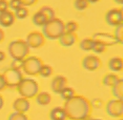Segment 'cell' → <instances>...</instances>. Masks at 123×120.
<instances>
[{
  "mask_svg": "<svg viewBox=\"0 0 123 120\" xmlns=\"http://www.w3.org/2000/svg\"><path fill=\"white\" fill-rule=\"evenodd\" d=\"M114 1L116 2V3L119 4V5H122L123 4V0H114Z\"/></svg>",
  "mask_w": 123,
  "mask_h": 120,
  "instance_id": "7bdbcfd3",
  "label": "cell"
},
{
  "mask_svg": "<svg viewBox=\"0 0 123 120\" xmlns=\"http://www.w3.org/2000/svg\"><path fill=\"white\" fill-rule=\"evenodd\" d=\"M29 10L27 9V7L25 6H21L20 8H18L14 11V16L15 18H17L18 19L22 20L25 19L29 16Z\"/></svg>",
  "mask_w": 123,
  "mask_h": 120,
  "instance_id": "484cf974",
  "label": "cell"
},
{
  "mask_svg": "<svg viewBox=\"0 0 123 120\" xmlns=\"http://www.w3.org/2000/svg\"><path fill=\"white\" fill-rule=\"evenodd\" d=\"M13 108H14V111L25 114L30 108V100L24 97L17 98L13 103Z\"/></svg>",
  "mask_w": 123,
  "mask_h": 120,
  "instance_id": "4fadbf2b",
  "label": "cell"
},
{
  "mask_svg": "<svg viewBox=\"0 0 123 120\" xmlns=\"http://www.w3.org/2000/svg\"><path fill=\"white\" fill-rule=\"evenodd\" d=\"M108 68L111 72H119L123 69V61L121 57H114L110 59L108 62Z\"/></svg>",
  "mask_w": 123,
  "mask_h": 120,
  "instance_id": "e0dca14e",
  "label": "cell"
},
{
  "mask_svg": "<svg viewBox=\"0 0 123 120\" xmlns=\"http://www.w3.org/2000/svg\"><path fill=\"white\" fill-rule=\"evenodd\" d=\"M21 6H22V2L20 0H10L9 2V8L10 10L15 11L18 8H20Z\"/></svg>",
  "mask_w": 123,
  "mask_h": 120,
  "instance_id": "1f68e13d",
  "label": "cell"
},
{
  "mask_svg": "<svg viewBox=\"0 0 123 120\" xmlns=\"http://www.w3.org/2000/svg\"><path fill=\"white\" fill-rule=\"evenodd\" d=\"M14 14L10 10H6L0 14V25L3 28H8L15 22Z\"/></svg>",
  "mask_w": 123,
  "mask_h": 120,
  "instance_id": "5bb4252c",
  "label": "cell"
},
{
  "mask_svg": "<svg viewBox=\"0 0 123 120\" xmlns=\"http://www.w3.org/2000/svg\"><path fill=\"white\" fill-rule=\"evenodd\" d=\"M9 9V2L7 0H0V14Z\"/></svg>",
  "mask_w": 123,
  "mask_h": 120,
  "instance_id": "836d02e7",
  "label": "cell"
},
{
  "mask_svg": "<svg viewBox=\"0 0 123 120\" xmlns=\"http://www.w3.org/2000/svg\"><path fill=\"white\" fill-rule=\"evenodd\" d=\"M68 85V80L67 78L64 76L58 75L56 76H55L53 80L51 81V90L53 91V92L55 94L59 95L61 93V91L64 89V88H66Z\"/></svg>",
  "mask_w": 123,
  "mask_h": 120,
  "instance_id": "7c38bea8",
  "label": "cell"
},
{
  "mask_svg": "<svg viewBox=\"0 0 123 120\" xmlns=\"http://www.w3.org/2000/svg\"><path fill=\"white\" fill-rule=\"evenodd\" d=\"M3 105H4V100H3V97L0 95V110L3 107Z\"/></svg>",
  "mask_w": 123,
  "mask_h": 120,
  "instance_id": "f35d334b",
  "label": "cell"
},
{
  "mask_svg": "<svg viewBox=\"0 0 123 120\" xmlns=\"http://www.w3.org/2000/svg\"><path fill=\"white\" fill-rule=\"evenodd\" d=\"M42 64L43 62L41 58L35 56H30L23 60L22 70L26 75L33 76L38 75Z\"/></svg>",
  "mask_w": 123,
  "mask_h": 120,
  "instance_id": "5b68a950",
  "label": "cell"
},
{
  "mask_svg": "<svg viewBox=\"0 0 123 120\" xmlns=\"http://www.w3.org/2000/svg\"><path fill=\"white\" fill-rule=\"evenodd\" d=\"M106 113L112 118H120L123 114V100L113 99L108 101L106 106Z\"/></svg>",
  "mask_w": 123,
  "mask_h": 120,
  "instance_id": "52a82bcc",
  "label": "cell"
},
{
  "mask_svg": "<svg viewBox=\"0 0 123 120\" xmlns=\"http://www.w3.org/2000/svg\"><path fill=\"white\" fill-rule=\"evenodd\" d=\"M119 120H123V119H119Z\"/></svg>",
  "mask_w": 123,
  "mask_h": 120,
  "instance_id": "ee69618b",
  "label": "cell"
},
{
  "mask_svg": "<svg viewBox=\"0 0 123 120\" xmlns=\"http://www.w3.org/2000/svg\"><path fill=\"white\" fill-rule=\"evenodd\" d=\"M58 40H59V43L63 47L68 48V47H71L73 45H75V43L77 41V38L75 33L64 32Z\"/></svg>",
  "mask_w": 123,
  "mask_h": 120,
  "instance_id": "9a60e30c",
  "label": "cell"
},
{
  "mask_svg": "<svg viewBox=\"0 0 123 120\" xmlns=\"http://www.w3.org/2000/svg\"><path fill=\"white\" fill-rule=\"evenodd\" d=\"M5 59H6V54L4 52L0 51V62H2Z\"/></svg>",
  "mask_w": 123,
  "mask_h": 120,
  "instance_id": "74e56055",
  "label": "cell"
},
{
  "mask_svg": "<svg viewBox=\"0 0 123 120\" xmlns=\"http://www.w3.org/2000/svg\"><path fill=\"white\" fill-rule=\"evenodd\" d=\"M45 38L44 37L42 33L38 31H33L27 35L25 42L27 43L30 49H39L44 44Z\"/></svg>",
  "mask_w": 123,
  "mask_h": 120,
  "instance_id": "9c48e42d",
  "label": "cell"
},
{
  "mask_svg": "<svg viewBox=\"0 0 123 120\" xmlns=\"http://www.w3.org/2000/svg\"><path fill=\"white\" fill-rule=\"evenodd\" d=\"M23 60H13L11 64H10V68L14 69L21 70L22 68Z\"/></svg>",
  "mask_w": 123,
  "mask_h": 120,
  "instance_id": "d6a6232c",
  "label": "cell"
},
{
  "mask_svg": "<svg viewBox=\"0 0 123 120\" xmlns=\"http://www.w3.org/2000/svg\"><path fill=\"white\" fill-rule=\"evenodd\" d=\"M32 21H33V24H34L36 26H38V27H42L43 25L48 22L46 17L44 16V14L40 10L33 14V16L32 18Z\"/></svg>",
  "mask_w": 123,
  "mask_h": 120,
  "instance_id": "ffe728a7",
  "label": "cell"
},
{
  "mask_svg": "<svg viewBox=\"0 0 123 120\" xmlns=\"http://www.w3.org/2000/svg\"><path fill=\"white\" fill-rule=\"evenodd\" d=\"M94 40L92 38H84L80 42V48L83 51L89 52L92 50Z\"/></svg>",
  "mask_w": 123,
  "mask_h": 120,
  "instance_id": "603a6c76",
  "label": "cell"
},
{
  "mask_svg": "<svg viewBox=\"0 0 123 120\" xmlns=\"http://www.w3.org/2000/svg\"><path fill=\"white\" fill-rule=\"evenodd\" d=\"M59 95H61V97L63 100L67 101L70 100V99H72L73 96L75 95V92L72 88L68 87L67 86L66 88H64V89L61 91Z\"/></svg>",
  "mask_w": 123,
  "mask_h": 120,
  "instance_id": "7402d4cb",
  "label": "cell"
},
{
  "mask_svg": "<svg viewBox=\"0 0 123 120\" xmlns=\"http://www.w3.org/2000/svg\"><path fill=\"white\" fill-rule=\"evenodd\" d=\"M84 120H103V119H98V118H97V119H94V118H91V117H90V116H89V117H87V119H85Z\"/></svg>",
  "mask_w": 123,
  "mask_h": 120,
  "instance_id": "b9f144b4",
  "label": "cell"
},
{
  "mask_svg": "<svg viewBox=\"0 0 123 120\" xmlns=\"http://www.w3.org/2000/svg\"><path fill=\"white\" fill-rule=\"evenodd\" d=\"M94 102H95V103H91V107H95V108H100L102 105H103V102H102V100H100V99H94V100H92Z\"/></svg>",
  "mask_w": 123,
  "mask_h": 120,
  "instance_id": "d590c367",
  "label": "cell"
},
{
  "mask_svg": "<svg viewBox=\"0 0 123 120\" xmlns=\"http://www.w3.org/2000/svg\"><path fill=\"white\" fill-rule=\"evenodd\" d=\"M63 107L70 120H84L91 115L92 110L91 102L87 98L76 95L65 101Z\"/></svg>",
  "mask_w": 123,
  "mask_h": 120,
  "instance_id": "6da1fadb",
  "label": "cell"
},
{
  "mask_svg": "<svg viewBox=\"0 0 123 120\" xmlns=\"http://www.w3.org/2000/svg\"><path fill=\"white\" fill-rule=\"evenodd\" d=\"M36 103L41 107H45L49 105L52 101V96L47 92H41L36 96Z\"/></svg>",
  "mask_w": 123,
  "mask_h": 120,
  "instance_id": "ac0fdd59",
  "label": "cell"
},
{
  "mask_svg": "<svg viewBox=\"0 0 123 120\" xmlns=\"http://www.w3.org/2000/svg\"><path fill=\"white\" fill-rule=\"evenodd\" d=\"M4 39V32L2 29H0V42H2Z\"/></svg>",
  "mask_w": 123,
  "mask_h": 120,
  "instance_id": "ab89813d",
  "label": "cell"
},
{
  "mask_svg": "<svg viewBox=\"0 0 123 120\" xmlns=\"http://www.w3.org/2000/svg\"><path fill=\"white\" fill-rule=\"evenodd\" d=\"M53 72V68L49 64H42L40 71H39L38 75H40L41 77L43 78H49V76H51Z\"/></svg>",
  "mask_w": 123,
  "mask_h": 120,
  "instance_id": "d4e9b609",
  "label": "cell"
},
{
  "mask_svg": "<svg viewBox=\"0 0 123 120\" xmlns=\"http://www.w3.org/2000/svg\"><path fill=\"white\" fill-rule=\"evenodd\" d=\"M92 39L94 41H100L101 43H103L106 47L113 46L118 44L114 34H111V33H96L93 35Z\"/></svg>",
  "mask_w": 123,
  "mask_h": 120,
  "instance_id": "8fae6325",
  "label": "cell"
},
{
  "mask_svg": "<svg viewBox=\"0 0 123 120\" xmlns=\"http://www.w3.org/2000/svg\"><path fill=\"white\" fill-rule=\"evenodd\" d=\"M114 36L116 38V40L118 44L123 43V23L117 25L114 30Z\"/></svg>",
  "mask_w": 123,
  "mask_h": 120,
  "instance_id": "4316f807",
  "label": "cell"
},
{
  "mask_svg": "<svg viewBox=\"0 0 123 120\" xmlns=\"http://www.w3.org/2000/svg\"><path fill=\"white\" fill-rule=\"evenodd\" d=\"M3 76L6 83V87L17 88L19 83L23 79V76L21 70H17L9 68L3 72Z\"/></svg>",
  "mask_w": 123,
  "mask_h": 120,
  "instance_id": "8992f818",
  "label": "cell"
},
{
  "mask_svg": "<svg viewBox=\"0 0 123 120\" xmlns=\"http://www.w3.org/2000/svg\"><path fill=\"white\" fill-rule=\"evenodd\" d=\"M49 118L51 120H67L66 111L62 107H56L53 108L49 113Z\"/></svg>",
  "mask_w": 123,
  "mask_h": 120,
  "instance_id": "2e32d148",
  "label": "cell"
},
{
  "mask_svg": "<svg viewBox=\"0 0 123 120\" xmlns=\"http://www.w3.org/2000/svg\"><path fill=\"white\" fill-rule=\"evenodd\" d=\"M40 10L43 13L44 16L46 17L47 21H50L56 18V12L53 8L49 6H44L40 9Z\"/></svg>",
  "mask_w": 123,
  "mask_h": 120,
  "instance_id": "cb8c5ba5",
  "label": "cell"
},
{
  "mask_svg": "<svg viewBox=\"0 0 123 120\" xmlns=\"http://www.w3.org/2000/svg\"><path fill=\"white\" fill-rule=\"evenodd\" d=\"M79 25L75 21H68V22L64 23V30L65 32L75 33V32L78 30Z\"/></svg>",
  "mask_w": 123,
  "mask_h": 120,
  "instance_id": "f1b7e54d",
  "label": "cell"
},
{
  "mask_svg": "<svg viewBox=\"0 0 123 120\" xmlns=\"http://www.w3.org/2000/svg\"><path fill=\"white\" fill-rule=\"evenodd\" d=\"M8 120H29V118L25 113L14 111L10 114Z\"/></svg>",
  "mask_w": 123,
  "mask_h": 120,
  "instance_id": "4dcf8cb0",
  "label": "cell"
},
{
  "mask_svg": "<svg viewBox=\"0 0 123 120\" xmlns=\"http://www.w3.org/2000/svg\"><path fill=\"white\" fill-rule=\"evenodd\" d=\"M121 79L115 73H108L106 74L103 79V84L106 87L112 88L114 85L119 81V80Z\"/></svg>",
  "mask_w": 123,
  "mask_h": 120,
  "instance_id": "d6986e66",
  "label": "cell"
},
{
  "mask_svg": "<svg viewBox=\"0 0 123 120\" xmlns=\"http://www.w3.org/2000/svg\"><path fill=\"white\" fill-rule=\"evenodd\" d=\"M106 49V46L105 45H103V43H101L100 41H94L93 47H92V50L94 53L96 54H101L104 53Z\"/></svg>",
  "mask_w": 123,
  "mask_h": 120,
  "instance_id": "83f0119b",
  "label": "cell"
},
{
  "mask_svg": "<svg viewBox=\"0 0 123 120\" xmlns=\"http://www.w3.org/2000/svg\"><path fill=\"white\" fill-rule=\"evenodd\" d=\"M30 47L24 40H14L8 45V53L13 60H24L30 53Z\"/></svg>",
  "mask_w": 123,
  "mask_h": 120,
  "instance_id": "277c9868",
  "label": "cell"
},
{
  "mask_svg": "<svg viewBox=\"0 0 123 120\" xmlns=\"http://www.w3.org/2000/svg\"><path fill=\"white\" fill-rule=\"evenodd\" d=\"M21 2H22V6L25 7H28V6H31L33 5H34L37 0H20Z\"/></svg>",
  "mask_w": 123,
  "mask_h": 120,
  "instance_id": "e575fe53",
  "label": "cell"
},
{
  "mask_svg": "<svg viewBox=\"0 0 123 120\" xmlns=\"http://www.w3.org/2000/svg\"><path fill=\"white\" fill-rule=\"evenodd\" d=\"M89 6V2L87 0H75L74 7L79 11H83L86 10Z\"/></svg>",
  "mask_w": 123,
  "mask_h": 120,
  "instance_id": "f546056e",
  "label": "cell"
},
{
  "mask_svg": "<svg viewBox=\"0 0 123 120\" xmlns=\"http://www.w3.org/2000/svg\"><path fill=\"white\" fill-rule=\"evenodd\" d=\"M65 32L64 22L61 19L55 18L47 22L42 26V34L48 40H58Z\"/></svg>",
  "mask_w": 123,
  "mask_h": 120,
  "instance_id": "7a4b0ae2",
  "label": "cell"
},
{
  "mask_svg": "<svg viewBox=\"0 0 123 120\" xmlns=\"http://www.w3.org/2000/svg\"><path fill=\"white\" fill-rule=\"evenodd\" d=\"M106 23L111 26L116 27L117 25L123 23V11L122 9L113 8L106 12L105 15Z\"/></svg>",
  "mask_w": 123,
  "mask_h": 120,
  "instance_id": "ba28073f",
  "label": "cell"
},
{
  "mask_svg": "<svg viewBox=\"0 0 123 120\" xmlns=\"http://www.w3.org/2000/svg\"><path fill=\"white\" fill-rule=\"evenodd\" d=\"M87 1L89 2V4H95V3H96V2H99L100 0H87Z\"/></svg>",
  "mask_w": 123,
  "mask_h": 120,
  "instance_id": "60d3db41",
  "label": "cell"
},
{
  "mask_svg": "<svg viewBox=\"0 0 123 120\" xmlns=\"http://www.w3.org/2000/svg\"><path fill=\"white\" fill-rule=\"evenodd\" d=\"M6 88V83L5 81L4 76L2 74H0V92L2 90H4Z\"/></svg>",
  "mask_w": 123,
  "mask_h": 120,
  "instance_id": "8d00e7d4",
  "label": "cell"
},
{
  "mask_svg": "<svg viewBox=\"0 0 123 120\" xmlns=\"http://www.w3.org/2000/svg\"><path fill=\"white\" fill-rule=\"evenodd\" d=\"M17 90L21 97L32 99L39 92V84L32 78H23L19 84L17 86Z\"/></svg>",
  "mask_w": 123,
  "mask_h": 120,
  "instance_id": "3957f363",
  "label": "cell"
},
{
  "mask_svg": "<svg viewBox=\"0 0 123 120\" xmlns=\"http://www.w3.org/2000/svg\"><path fill=\"white\" fill-rule=\"evenodd\" d=\"M82 66L88 72H95L101 66L100 58L93 54H89L83 57L82 61Z\"/></svg>",
  "mask_w": 123,
  "mask_h": 120,
  "instance_id": "30bf717a",
  "label": "cell"
},
{
  "mask_svg": "<svg viewBox=\"0 0 123 120\" xmlns=\"http://www.w3.org/2000/svg\"><path fill=\"white\" fill-rule=\"evenodd\" d=\"M112 88V94L115 99L123 100V79H120L116 84L114 85Z\"/></svg>",
  "mask_w": 123,
  "mask_h": 120,
  "instance_id": "44dd1931",
  "label": "cell"
}]
</instances>
